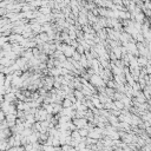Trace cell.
<instances>
[{
	"label": "cell",
	"mask_w": 151,
	"mask_h": 151,
	"mask_svg": "<svg viewBox=\"0 0 151 151\" xmlns=\"http://www.w3.org/2000/svg\"><path fill=\"white\" fill-rule=\"evenodd\" d=\"M72 105H73V103H72L70 99H67V98H64V99H63V102H62V106H63L64 109H68V107H71Z\"/></svg>",
	"instance_id": "2"
},
{
	"label": "cell",
	"mask_w": 151,
	"mask_h": 151,
	"mask_svg": "<svg viewBox=\"0 0 151 151\" xmlns=\"http://www.w3.org/2000/svg\"><path fill=\"white\" fill-rule=\"evenodd\" d=\"M137 63H138V66L139 67H146L149 60L144 56H139V57H137Z\"/></svg>",
	"instance_id": "1"
},
{
	"label": "cell",
	"mask_w": 151,
	"mask_h": 151,
	"mask_svg": "<svg viewBox=\"0 0 151 151\" xmlns=\"http://www.w3.org/2000/svg\"><path fill=\"white\" fill-rule=\"evenodd\" d=\"M6 151H9V150H6Z\"/></svg>",
	"instance_id": "3"
}]
</instances>
